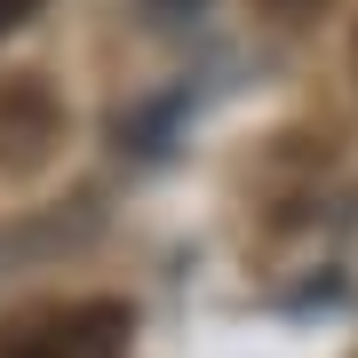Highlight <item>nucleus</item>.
I'll list each match as a JSON object with an SVG mask.
<instances>
[{
    "label": "nucleus",
    "instance_id": "obj_2",
    "mask_svg": "<svg viewBox=\"0 0 358 358\" xmlns=\"http://www.w3.org/2000/svg\"><path fill=\"white\" fill-rule=\"evenodd\" d=\"M56 136H64L56 96L40 88V80H8V88H0V176H32V167L56 152Z\"/></svg>",
    "mask_w": 358,
    "mask_h": 358
},
{
    "label": "nucleus",
    "instance_id": "obj_4",
    "mask_svg": "<svg viewBox=\"0 0 358 358\" xmlns=\"http://www.w3.org/2000/svg\"><path fill=\"white\" fill-rule=\"evenodd\" d=\"M24 16H40V0H0V40H8L16 24H24Z\"/></svg>",
    "mask_w": 358,
    "mask_h": 358
},
{
    "label": "nucleus",
    "instance_id": "obj_3",
    "mask_svg": "<svg viewBox=\"0 0 358 358\" xmlns=\"http://www.w3.org/2000/svg\"><path fill=\"white\" fill-rule=\"evenodd\" d=\"M255 8L271 16V24H310V16L327 8V0H255Z\"/></svg>",
    "mask_w": 358,
    "mask_h": 358
},
{
    "label": "nucleus",
    "instance_id": "obj_1",
    "mask_svg": "<svg viewBox=\"0 0 358 358\" xmlns=\"http://www.w3.org/2000/svg\"><path fill=\"white\" fill-rule=\"evenodd\" d=\"M136 310L120 294H72V303H24L0 319V358H128Z\"/></svg>",
    "mask_w": 358,
    "mask_h": 358
}]
</instances>
